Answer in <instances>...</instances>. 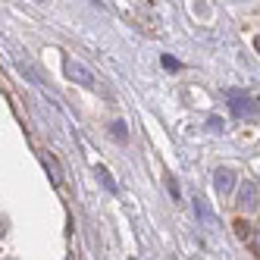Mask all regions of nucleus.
<instances>
[{"mask_svg":"<svg viewBox=\"0 0 260 260\" xmlns=\"http://www.w3.org/2000/svg\"><path fill=\"white\" fill-rule=\"evenodd\" d=\"M229 107L235 116H260V101L257 98H241L238 91H229Z\"/></svg>","mask_w":260,"mask_h":260,"instance_id":"1","label":"nucleus"},{"mask_svg":"<svg viewBox=\"0 0 260 260\" xmlns=\"http://www.w3.org/2000/svg\"><path fill=\"white\" fill-rule=\"evenodd\" d=\"M63 66H66V76L72 79V82H79L82 88H94V76H91V72L79 63V60H72V57H66L63 60Z\"/></svg>","mask_w":260,"mask_h":260,"instance_id":"2","label":"nucleus"},{"mask_svg":"<svg viewBox=\"0 0 260 260\" xmlns=\"http://www.w3.org/2000/svg\"><path fill=\"white\" fill-rule=\"evenodd\" d=\"M213 185H216V191H219L222 198L232 194V188H235V173H232V170H216Z\"/></svg>","mask_w":260,"mask_h":260,"instance_id":"3","label":"nucleus"},{"mask_svg":"<svg viewBox=\"0 0 260 260\" xmlns=\"http://www.w3.org/2000/svg\"><path fill=\"white\" fill-rule=\"evenodd\" d=\"M254 204H257V191H254L251 182H245L241 185V194H238V207L241 210H254Z\"/></svg>","mask_w":260,"mask_h":260,"instance_id":"4","label":"nucleus"},{"mask_svg":"<svg viewBox=\"0 0 260 260\" xmlns=\"http://www.w3.org/2000/svg\"><path fill=\"white\" fill-rule=\"evenodd\" d=\"M41 163H44V170L50 173L53 185H63V173H60V166H57V160H53L50 154H41Z\"/></svg>","mask_w":260,"mask_h":260,"instance_id":"5","label":"nucleus"},{"mask_svg":"<svg viewBox=\"0 0 260 260\" xmlns=\"http://www.w3.org/2000/svg\"><path fill=\"white\" fill-rule=\"evenodd\" d=\"M98 179L104 182V188H107L110 194H116V182H113V176H110V173L104 170V166H98Z\"/></svg>","mask_w":260,"mask_h":260,"instance_id":"6","label":"nucleus"},{"mask_svg":"<svg viewBox=\"0 0 260 260\" xmlns=\"http://www.w3.org/2000/svg\"><path fill=\"white\" fill-rule=\"evenodd\" d=\"M248 248H251V254L260 257V229H254V235H248Z\"/></svg>","mask_w":260,"mask_h":260,"instance_id":"7","label":"nucleus"},{"mask_svg":"<svg viewBox=\"0 0 260 260\" xmlns=\"http://www.w3.org/2000/svg\"><path fill=\"white\" fill-rule=\"evenodd\" d=\"M194 213H198V216H201V219H210V210H207V204H204V201H201V198H198V201H194Z\"/></svg>","mask_w":260,"mask_h":260,"instance_id":"8","label":"nucleus"},{"mask_svg":"<svg viewBox=\"0 0 260 260\" xmlns=\"http://www.w3.org/2000/svg\"><path fill=\"white\" fill-rule=\"evenodd\" d=\"M113 138H128V132H125V122H113Z\"/></svg>","mask_w":260,"mask_h":260,"instance_id":"9","label":"nucleus"},{"mask_svg":"<svg viewBox=\"0 0 260 260\" xmlns=\"http://www.w3.org/2000/svg\"><path fill=\"white\" fill-rule=\"evenodd\" d=\"M166 188H170V194L179 201V194H182V191H179V185H176V179H173V176H166Z\"/></svg>","mask_w":260,"mask_h":260,"instance_id":"10","label":"nucleus"},{"mask_svg":"<svg viewBox=\"0 0 260 260\" xmlns=\"http://www.w3.org/2000/svg\"><path fill=\"white\" fill-rule=\"evenodd\" d=\"M163 69H170V72H173V69H179V60H173V57H163Z\"/></svg>","mask_w":260,"mask_h":260,"instance_id":"11","label":"nucleus"},{"mask_svg":"<svg viewBox=\"0 0 260 260\" xmlns=\"http://www.w3.org/2000/svg\"><path fill=\"white\" fill-rule=\"evenodd\" d=\"M254 47H257V50H260V35H257V38H254Z\"/></svg>","mask_w":260,"mask_h":260,"instance_id":"12","label":"nucleus"}]
</instances>
